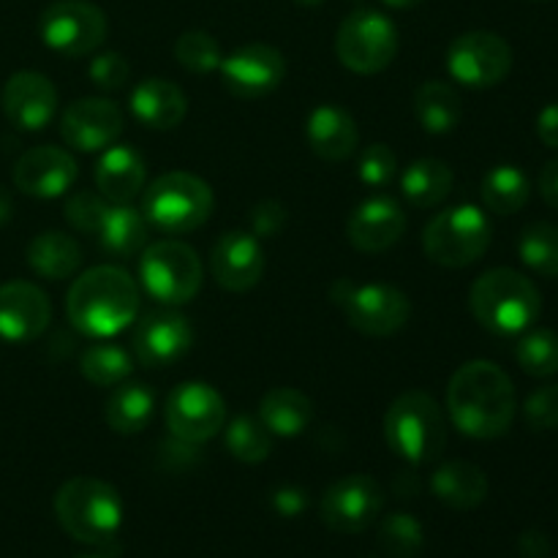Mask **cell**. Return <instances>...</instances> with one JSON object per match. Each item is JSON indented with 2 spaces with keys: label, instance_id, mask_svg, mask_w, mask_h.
<instances>
[{
  "label": "cell",
  "instance_id": "6da1fadb",
  "mask_svg": "<svg viewBox=\"0 0 558 558\" xmlns=\"http://www.w3.org/2000/svg\"><path fill=\"white\" fill-rule=\"evenodd\" d=\"M447 412L469 439H499L512 428L518 412L512 379L490 360L463 363L447 387Z\"/></svg>",
  "mask_w": 558,
  "mask_h": 558
},
{
  "label": "cell",
  "instance_id": "1f68e13d",
  "mask_svg": "<svg viewBox=\"0 0 558 558\" xmlns=\"http://www.w3.org/2000/svg\"><path fill=\"white\" fill-rule=\"evenodd\" d=\"M414 112L428 134H450L461 123L463 104L450 82L428 80L414 93Z\"/></svg>",
  "mask_w": 558,
  "mask_h": 558
},
{
  "label": "cell",
  "instance_id": "d590c367",
  "mask_svg": "<svg viewBox=\"0 0 558 558\" xmlns=\"http://www.w3.org/2000/svg\"><path fill=\"white\" fill-rule=\"evenodd\" d=\"M227 450L240 463H262L272 452V434L262 420L240 414L227 425Z\"/></svg>",
  "mask_w": 558,
  "mask_h": 558
},
{
  "label": "cell",
  "instance_id": "681fc988",
  "mask_svg": "<svg viewBox=\"0 0 558 558\" xmlns=\"http://www.w3.org/2000/svg\"><path fill=\"white\" fill-rule=\"evenodd\" d=\"M11 213H14V202H11L9 191H5L3 185H0V227L11 221Z\"/></svg>",
  "mask_w": 558,
  "mask_h": 558
},
{
  "label": "cell",
  "instance_id": "60d3db41",
  "mask_svg": "<svg viewBox=\"0 0 558 558\" xmlns=\"http://www.w3.org/2000/svg\"><path fill=\"white\" fill-rule=\"evenodd\" d=\"M396 172L398 158L390 145H379V142H376V145L365 147L363 156H360L357 178L363 180L365 185H371V189H385V185L396 178Z\"/></svg>",
  "mask_w": 558,
  "mask_h": 558
},
{
  "label": "cell",
  "instance_id": "44dd1931",
  "mask_svg": "<svg viewBox=\"0 0 558 558\" xmlns=\"http://www.w3.org/2000/svg\"><path fill=\"white\" fill-rule=\"evenodd\" d=\"M52 322L47 292L31 281H9L0 287V338L27 343L41 336Z\"/></svg>",
  "mask_w": 558,
  "mask_h": 558
},
{
  "label": "cell",
  "instance_id": "7dc6e473",
  "mask_svg": "<svg viewBox=\"0 0 558 558\" xmlns=\"http://www.w3.org/2000/svg\"><path fill=\"white\" fill-rule=\"evenodd\" d=\"M537 136L543 140V145L556 147V150H558V101L548 104V107L539 112Z\"/></svg>",
  "mask_w": 558,
  "mask_h": 558
},
{
  "label": "cell",
  "instance_id": "d6986e66",
  "mask_svg": "<svg viewBox=\"0 0 558 558\" xmlns=\"http://www.w3.org/2000/svg\"><path fill=\"white\" fill-rule=\"evenodd\" d=\"M80 178L76 158L54 145H41L27 150L14 167L16 191L36 199H58Z\"/></svg>",
  "mask_w": 558,
  "mask_h": 558
},
{
  "label": "cell",
  "instance_id": "cb8c5ba5",
  "mask_svg": "<svg viewBox=\"0 0 558 558\" xmlns=\"http://www.w3.org/2000/svg\"><path fill=\"white\" fill-rule=\"evenodd\" d=\"M131 112L147 129L172 131L189 114V98L174 82L150 76V80H142L131 93Z\"/></svg>",
  "mask_w": 558,
  "mask_h": 558
},
{
  "label": "cell",
  "instance_id": "7402d4cb",
  "mask_svg": "<svg viewBox=\"0 0 558 558\" xmlns=\"http://www.w3.org/2000/svg\"><path fill=\"white\" fill-rule=\"evenodd\" d=\"M407 232V213L390 196H371L360 202L347 221V238L360 254H381Z\"/></svg>",
  "mask_w": 558,
  "mask_h": 558
},
{
  "label": "cell",
  "instance_id": "9a60e30c",
  "mask_svg": "<svg viewBox=\"0 0 558 558\" xmlns=\"http://www.w3.org/2000/svg\"><path fill=\"white\" fill-rule=\"evenodd\" d=\"M221 80L243 101L270 96L287 76V60L270 44H245L221 60Z\"/></svg>",
  "mask_w": 558,
  "mask_h": 558
},
{
  "label": "cell",
  "instance_id": "db71d44e",
  "mask_svg": "<svg viewBox=\"0 0 558 558\" xmlns=\"http://www.w3.org/2000/svg\"><path fill=\"white\" fill-rule=\"evenodd\" d=\"M534 3H539V0H534Z\"/></svg>",
  "mask_w": 558,
  "mask_h": 558
},
{
  "label": "cell",
  "instance_id": "484cf974",
  "mask_svg": "<svg viewBox=\"0 0 558 558\" xmlns=\"http://www.w3.org/2000/svg\"><path fill=\"white\" fill-rule=\"evenodd\" d=\"M430 490L452 510H474L488 496V474L469 461H450L430 477Z\"/></svg>",
  "mask_w": 558,
  "mask_h": 558
},
{
  "label": "cell",
  "instance_id": "816d5d0a",
  "mask_svg": "<svg viewBox=\"0 0 558 558\" xmlns=\"http://www.w3.org/2000/svg\"><path fill=\"white\" fill-rule=\"evenodd\" d=\"M294 3H300V5H319V3H325V0H294Z\"/></svg>",
  "mask_w": 558,
  "mask_h": 558
},
{
  "label": "cell",
  "instance_id": "f5cc1de1",
  "mask_svg": "<svg viewBox=\"0 0 558 558\" xmlns=\"http://www.w3.org/2000/svg\"><path fill=\"white\" fill-rule=\"evenodd\" d=\"M82 558H107V556H82Z\"/></svg>",
  "mask_w": 558,
  "mask_h": 558
},
{
  "label": "cell",
  "instance_id": "5b68a950",
  "mask_svg": "<svg viewBox=\"0 0 558 558\" xmlns=\"http://www.w3.org/2000/svg\"><path fill=\"white\" fill-rule=\"evenodd\" d=\"M385 439L398 458L414 466L439 461L447 447L445 412L428 392H403L385 414Z\"/></svg>",
  "mask_w": 558,
  "mask_h": 558
},
{
  "label": "cell",
  "instance_id": "7c38bea8",
  "mask_svg": "<svg viewBox=\"0 0 558 558\" xmlns=\"http://www.w3.org/2000/svg\"><path fill=\"white\" fill-rule=\"evenodd\" d=\"M447 71L461 85L488 90L512 71V47L494 31L461 33L447 49Z\"/></svg>",
  "mask_w": 558,
  "mask_h": 558
},
{
  "label": "cell",
  "instance_id": "30bf717a",
  "mask_svg": "<svg viewBox=\"0 0 558 558\" xmlns=\"http://www.w3.org/2000/svg\"><path fill=\"white\" fill-rule=\"evenodd\" d=\"M336 54L354 74H379L398 54L396 25L376 9L352 11L336 33Z\"/></svg>",
  "mask_w": 558,
  "mask_h": 558
},
{
  "label": "cell",
  "instance_id": "ffe728a7",
  "mask_svg": "<svg viewBox=\"0 0 558 558\" xmlns=\"http://www.w3.org/2000/svg\"><path fill=\"white\" fill-rule=\"evenodd\" d=\"M3 112L22 131H41L58 114V90L52 80L38 71H16L3 87Z\"/></svg>",
  "mask_w": 558,
  "mask_h": 558
},
{
  "label": "cell",
  "instance_id": "e575fe53",
  "mask_svg": "<svg viewBox=\"0 0 558 558\" xmlns=\"http://www.w3.org/2000/svg\"><path fill=\"white\" fill-rule=\"evenodd\" d=\"M518 254L523 265L537 276L558 278V227L548 221L529 223L518 240Z\"/></svg>",
  "mask_w": 558,
  "mask_h": 558
},
{
  "label": "cell",
  "instance_id": "3957f363",
  "mask_svg": "<svg viewBox=\"0 0 558 558\" xmlns=\"http://www.w3.org/2000/svg\"><path fill=\"white\" fill-rule=\"evenodd\" d=\"M469 308L488 332L501 338L521 336L543 314V294L532 278L512 267H494L472 283Z\"/></svg>",
  "mask_w": 558,
  "mask_h": 558
},
{
  "label": "cell",
  "instance_id": "f907efd6",
  "mask_svg": "<svg viewBox=\"0 0 558 558\" xmlns=\"http://www.w3.org/2000/svg\"><path fill=\"white\" fill-rule=\"evenodd\" d=\"M381 3H387L390 9H417V5H423L425 0H381Z\"/></svg>",
  "mask_w": 558,
  "mask_h": 558
},
{
  "label": "cell",
  "instance_id": "52a82bcc",
  "mask_svg": "<svg viewBox=\"0 0 558 558\" xmlns=\"http://www.w3.org/2000/svg\"><path fill=\"white\" fill-rule=\"evenodd\" d=\"M488 216L474 205H456L436 213L423 229V251L441 267H469L490 248Z\"/></svg>",
  "mask_w": 558,
  "mask_h": 558
},
{
  "label": "cell",
  "instance_id": "7a4b0ae2",
  "mask_svg": "<svg viewBox=\"0 0 558 558\" xmlns=\"http://www.w3.org/2000/svg\"><path fill=\"white\" fill-rule=\"evenodd\" d=\"M140 303V287L123 267L98 265L71 283L65 314L82 336L112 338L134 325Z\"/></svg>",
  "mask_w": 558,
  "mask_h": 558
},
{
  "label": "cell",
  "instance_id": "4dcf8cb0",
  "mask_svg": "<svg viewBox=\"0 0 558 558\" xmlns=\"http://www.w3.org/2000/svg\"><path fill=\"white\" fill-rule=\"evenodd\" d=\"M98 245L114 259H129L145 251L147 218L131 205H109L101 229L96 232Z\"/></svg>",
  "mask_w": 558,
  "mask_h": 558
},
{
  "label": "cell",
  "instance_id": "f546056e",
  "mask_svg": "<svg viewBox=\"0 0 558 558\" xmlns=\"http://www.w3.org/2000/svg\"><path fill=\"white\" fill-rule=\"evenodd\" d=\"M153 409H156V398L142 381H120L104 407V420L114 434L134 436L150 425Z\"/></svg>",
  "mask_w": 558,
  "mask_h": 558
},
{
  "label": "cell",
  "instance_id": "e0dca14e",
  "mask_svg": "<svg viewBox=\"0 0 558 558\" xmlns=\"http://www.w3.org/2000/svg\"><path fill=\"white\" fill-rule=\"evenodd\" d=\"M194 347V327L178 311H150L142 316L134 332L136 360L147 368H167Z\"/></svg>",
  "mask_w": 558,
  "mask_h": 558
},
{
  "label": "cell",
  "instance_id": "83f0119b",
  "mask_svg": "<svg viewBox=\"0 0 558 558\" xmlns=\"http://www.w3.org/2000/svg\"><path fill=\"white\" fill-rule=\"evenodd\" d=\"M452 185H456V174H452L450 163L441 158H420V161L409 163L401 174L403 199L417 210L441 205L450 196Z\"/></svg>",
  "mask_w": 558,
  "mask_h": 558
},
{
  "label": "cell",
  "instance_id": "5bb4252c",
  "mask_svg": "<svg viewBox=\"0 0 558 558\" xmlns=\"http://www.w3.org/2000/svg\"><path fill=\"white\" fill-rule=\"evenodd\" d=\"M381 507H385L381 485L368 474H349L325 490L319 515L332 532L357 534L379 518Z\"/></svg>",
  "mask_w": 558,
  "mask_h": 558
},
{
  "label": "cell",
  "instance_id": "f6af8a7d",
  "mask_svg": "<svg viewBox=\"0 0 558 558\" xmlns=\"http://www.w3.org/2000/svg\"><path fill=\"white\" fill-rule=\"evenodd\" d=\"M554 550V543L545 532L539 529H526V532L518 537V554L523 558H548Z\"/></svg>",
  "mask_w": 558,
  "mask_h": 558
},
{
  "label": "cell",
  "instance_id": "74e56055",
  "mask_svg": "<svg viewBox=\"0 0 558 558\" xmlns=\"http://www.w3.org/2000/svg\"><path fill=\"white\" fill-rule=\"evenodd\" d=\"M379 545L390 558H414L425 545L420 521L409 512H392L379 526Z\"/></svg>",
  "mask_w": 558,
  "mask_h": 558
},
{
  "label": "cell",
  "instance_id": "8d00e7d4",
  "mask_svg": "<svg viewBox=\"0 0 558 558\" xmlns=\"http://www.w3.org/2000/svg\"><path fill=\"white\" fill-rule=\"evenodd\" d=\"M518 365L534 379L558 374V336L554 330H532L518 341Z\"/></svg>",
  "mask_w": 558,
  "mask_h": 558
},
{
  "label": "cell",
  "instance_id": "f35d334b",
  "mask_svg": "<svg viewBox=\"0 0 558 558\" xmlns=\"http://www.w3.org/2000/svg\"><path fill=\"white\" fill-rule=\"evenodd\" d=\"M174 58L191 74H210L223 60L218 41L205 31H185L174 41Z\"/></svg>",
  "mask_w": 558,
  "mask_h": 558
},
{
  "label": "cell",
  "instance_id": "4316f807",
  "mask_svg": "<svg viewBox=\"0 0 558 558\" xmlns=\"http://www.w3.org/2000/svg\"><path fill=\"white\" fill-rule=\"evenodd\" d=\"M259 420L272 436L294 439L308 430L314 420V401L294 387H276L262 398Z\"/></svg>",
  "mask_w": 558,
  "mask_h": 558
},
{
  "label": "cell",
  "instance_id": "b9f144b4",
  "mask_svg": "<svg viewBox=\"0 0 558 558\" xmlns=\"http://www.w3.org/2000/svg\"><path fill=\"white\" fill-rule=\"evenodd\" d=\"M523 417L532 430L558 428V385H545L534 390L523 403Z\"/></svg>",
  "mask_w": 558,
  "mask_h": 558
},
{
  "label": "cell",
  "instance_id": "277c9868",
  "mask_svg": "<svg viewBox=\"0 0 558 558\" xmlns=\"http://www.w3.org/2000/svg\"><path fill=\"white\" fill-rule=\"evenodd\" d=\"M54 515L76 543L104 548L123 526V499L104 480L74 477L54 494Z\"/></svg>",
  "mask_w": 558,
  "mask_h": 558
},
{
  "label": "cell",
  "instance_id": "bcb514c9",
  "mask_svg": "<svg viewBox=\"0 0 558 558\" xmlns=\"http://www.w3.org/2000/svg\"><path fill=\"white\" fill-rule=\"evenodd\" d=\"M305 505H308V496H305V490L292 488V485L272 490V507H276L281 515H287V518L300 515V512L305 510Z\"/></svg>",
  "mask_w": 558,
  "mask_h": 558
},
{
  "label": "cell",
  "instance_id": "4fadbf2b",
  "mask_svg": "<svg viewBox=\"0 0 558 558\" xmlns=\"http://www.w3.org/2000/svg\"><path fill=\"white\" fill-rule=\"evenodd\" d=\"M163 420L174 439L205 445L227 425V403L216 387L205 381H183L167 398Z\"/></svg>",
  "mask_w": 558,
  "mask_h": 558
},
{
  "label": "cell",
  "instance_id": "ac0fdd59",
  "mask_svg": "<svg viewBox=\"0 0 558 558\" xmlns=\"http://www.w3.org/2000/svg\"><path fill=\"white\" fill-rule=\"evenodd\" d=\"M210 272L227 292H251L265 272L259 238L251 232H223L210 251Z\"/></svg>",
  "mask_w": 558,
  "mask_h": 558
},
{
  "label": "cell",
  "instance_id": "8992f818",
  "mask_svg": "<svg viewBox=\"0 0 558 558\" xmlns=\"http://www.w3.org/2000/svg\"><path fill=\"white\" fill-rule=\"evenodd\" d=\"M216 207L213 189L191 172H167L147 185L142 216L167 234H185L205 227Z\"/></svg>",
  "mask_w": 558,
  "mask_h": 558
},
{
  "label": "cell",
  "instance_id": "ab89813d",
  "mask_svg": "<svg viewBox=\"0 0 558 558\" xmlns=\"http://www.w3.org/2000/svg\"><path fill=\"white\" fill-rule=\"evenodd\" d=\"M109 210V202L104 199L98 191H76L74 196H69L65 202V221L76 229V232L96 234L101 229L104 216Z\"/></svg>",
  "mask_w": 558,
  "mask_h": 558
},
{
  "label": "cell",
  "instance_id": "ba28073f",
  "mask_svg": "<svg viewBox=\"0 0 558 558\" xmlns=\"http://www.w3.org/2000/svg\"><path fill=\"white\" fill-rule=\"evenodd\" d=\"M140 281L156 303L178 308L199 294L205 270L199 254L191 245L180 240H161L142 251Z\"/></svg>",
  "mask_w": 558,
  "mask_h": 558
},
{
  "label": "cell",
  "instance_id": "ee69618b",
  "mask_svg": "<svg viewBox=\"0 0 558 558\" xmlns=\"http://www.w3.org/2000/svg\"><path fill=\"white\" fill-rule=\"evenodd\" d=\"M287 223V210H283L281 202L265 199L251 210V234L256 238H272L278 234Z\"/></svg>",
  "mask_w": 558,
  "mask_h": 558
},
{
  "label": "cell",
  "instance_id": "8fae6325",
  "mask_svg": "<svg viewBox=\"0 0 558 558\" xmlns=\"http://www.w3.org/2000/svg\"><path fill=\"white\" fill-rule=\"evenodd\" d=\"M107 14L90 0H54L38 16V36L52 52L82 58L107 38Z\"/></svg>",
  "mask_w": 558,
  "mask_h": 558
},
{
  "label": "cell",
  "instance_id": "2e32d148",
  "mask_svg": "<svg viewBox=\"0 0 558 558\" xmlns=\"http://www.w3.org/2000/svg\"><path fill=\"white\" fill-rule=\"evenodd\" d=\"M125 118L109 98H80L60 114V136L69 147L82 153L107 150L123 134Z\"/></svg>",
  "mask_w": 558,
  "mask_h": 558
},
{
  "label": "cell",
  "instance_id": "c3c4849f",
  "mask_svg": "<svg viewBox=\"0 0 558 558\" xmlns=\"http://www.w3.org/2000/svg\"><path fill=\"white\" fill-rule=\"evenodd\" d=\"M539 194L554 210H558V158L548 161L539 172Z\"/></svg>",
  "mask_w": 558,
  "mask_h": 558
},
{
  "label": "cell",
  "instance_id": "d6a6232c",
  "mask_svg": "<svg viewBox=\"0 0 558 558\" xmlns=\"http://www.w3.org/2000/svg\"><path fill=\"white\" fill-rule=\"evenodd\" d=\"M480 194H483L485 207L496 216H512V213L523 210V205L532 196V183H529L526 172L521 167H512V163H501L494 167L483 178L480 185Z\"/></svg>",
  "mask_w": 558,
  "mask_h": 558
},
{
  "label": "cell",
  "instance_id": "f1b7e54d",
  "mask_svg": "<svg viewBox=\"0 0 558 558\" xmlns=\"http://www.w3.org/2000/svg\"><path fill=\"white\" fill-rule=\"evenodd\" d=\"M27 265L36 276L47 281H65L74 276L82 265V248L71 234L65 232H41L27 245Z\"/></svg>",
  "mask_w": 558,
  "mask_h": 558
},
{
  "label": "cell",
  "instance_id": "7bdbcfd3",
  "mask_svg": "<svg viewBox=\"0 0 558 558\" xmlns=\"http://www.w3.org/2000/svg\"><path fill=\"white\" fill-rule=\"evenodd\" d=\"M131 80V65L123 54L118 52H101L93 58L90 63V82L98 90H123Z\"/></svg>",
  "mask_w": 558,
  "mask_h": 558
},
{
  "label": "cell",
  "instance_id": "9c48e42d",
  "mask_svg": "<svg viewBox=\"0 0 558 558\" xmlns=\"http://www.w3.org/2000/svg\"><path fill=\"white\" fill-rule=\"evenodd\" d=\"M332 300L343 311L349 325L368 338H387L403 330L412 316V303L407 294L390 283H357L338 281L332 287Z\"/></svg>",
  "mask_w": 558,
  "mask_h": 558
},
{
  "label": "cell",
  "instance_id": "d4e9b609",
  "mask_svg": "<svg viewBox=\"0 0 558 558\" xmlns=\"http://www.w3.org/2000/svg\"><path fill=\"white\" fill-rule=\"evenodd\" d=\"M308 145L322 161H347L360 145V131L352 114L336 104H322L308 118Z\"/></svg>",
  "mask_w": 558,
  "mask_h": 558
},
{
  "label": "cell",
  "instance_id": "603a6c76",
  "mask_svg": "<svg viewBox=\"0 0 558 558\" xmlns=\"http://www.w3.org/2000/svg\"><path fill=\"white\" fill-rule=\"evenodd\" d=\"M147 161L134 145H109L96 163V189L109 205H131L145 191Z\"/></svg>",
  "mask_w": 558,
  "mask_h": 558
},
{
  "label": "cell",
  "instance_id": "836d02e7",
  "mask_svg": "<svg viewBox=\"0 0 558 558\" xmlns=\"http://www.w3.org/2000/svg\"><path fill=\"white\" fill-rule=\"evenodd\" d=\"M131 371H134L131 354L118 343H93L80 357V374L96 387L120 385V381L129 379Z\"/></svg>",
  "mask_w": 558,
  "mask_h": 558
}]
</instances>
